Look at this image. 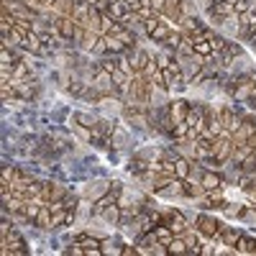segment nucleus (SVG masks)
<instances>
[{
  "label": "nucleus",
  "mask_w": 256,
  "mask_h": 256,
  "mask_svg": "<svg viewBox=\"0 0 256 256\" xmlns=\"http://www.w3.org/2000/svg\"><path fill=\"white\" fill-rule=\"evenodd\" d=\"M215 113H218V118H220V126H223V131L233 133V131L241 126V118L233 113V108H231V105H223V108H218Z\"/></svg>",
  "instance_id": "6"
},
{
  "label": "nucleus",
  "mask_w": 256,
  "mask_h": 256,
  "mask_svg": "<svg viewBox=\"0 0 256 256\" xmlns=\"http://www.w3.org/2000/svg\"><path fill=\"white\" fill-rule=\"evenodd\" d=\"M8 231H10V223H3V225H0V238L8 236Z\"/></svg>",
  "instance_id": "54"
},
{
  "label": "nucleus",
  "mask_w": 256,
  "mask_h": 256,
  "mask_svg": "<svg viewBox=\"0 0 256 256\" xmlns=\"http://www.w3.org/2000/svg\"><path fill=\"white\" fill-rule=\"evenodd\" d=\"M64 223H67V207L51 213V228H59V225H64Z\"/></svg>",
  "instance_id": "38"
},
{
  "label": "nucleus",
  "mask_w": 256,
  "mask_h": 256,
  "mask_svg": "<svg viewBox=\"0 0 256 256\" xmlns=\"http://www.w3.org/2000/svg\"><path fill=\"white\" fill-rule=\"evenodd\" d=\"M169 34H172V26L167 23V18H164V16H161V21H159V26L154 28V34H152V36H149V39H152V41H156V44H164V41H167V39H169Z\"/></svg>",
  "instance_id": "13"
},
{
  "label": "nucleus",
  "mask_w": 256,
  "mask_h": 256,
  "mask_svg": "<svg viewBox=\"0 0 256 256\" xmlns=\"http://www.w3.org/2000/svg\"><path fill=\"white\" fill-rule=\"evenodd\" d=\"M167 254H190V246H187V241L182 236H174L169 244H167Z\"/></svg>",
  "instance_id": "20"
},
{
  "label": "nucleus",
  "mask_w": 256,
  "mask_h": 256,
  "mask_svg": "<svg viewBox=\"0 0 256 256\" xmlns=\"http://www.w3.org/2000/svg\"><path fill=\"white\" fill-rule=\"evenodd\" d=\"M105 41H108V54H123V51H128V47L118 36H105Z\"/></svg>",
  "instance_id": "29"
},
{
  "label": "nucleus",
  "mask_w": 256,
  "mask_h": 256,
  "mask_svg": "<svg viewBox=\"0 0 256 256\" xmlns=\"http://www.w3.org/2000/svg\"><path fill=\"white\" fill-rule=\"evenodd\" d=\"M149 59H152V54H146V51H133V56H131V67H133V72L136 74H144V69H146V64H149Z\"/></svg>",
  "instance_id": "16"
},
{
  "label": "nucleus",
  "mask_w": 256,
  "mask_h": 256,
  "mask_svg": "<svg viewBox=\"0 0 256 256\" xmlns=\"http://www.w3.org/2000/svg\"><path fill=\"white\" fill-rule=\"evenodd\" d=\"M161 16L167 21H174L177 26L182 23V10H179V0H164V8H161Z\"/></svg>",
  "instance_id": "11"
},
{
  "label": "nucleus",
  "mask_w": 256,
  "mask_h": 256,
  "mask_svg": "<svg viewBox=\"0 0 256 256\" xmlns=\"http://www.w3.org/2000/svg\"><path fill=\"white\" fill-rule=\"evenodd\" d=\"M159 21H161V13H156V16H152V18H149V21L144 23V31H146L149 36H152V34H154V28L159 26Z\"/></svg>",
  "instance_id": "39"
},
{
  "label": "nucleus",
  "mask_w": 256,
  "mask_h": 256,
  "mask_svg": "<svg viewBox=\"0 0 256 256\" xmlns=\"http://www.w3.org/2000/svg\"><path fill=\"white\" fill-rule=\"evenodd\" d=\"M236 254H256V238L241 236L238 244H236Z\"/></svg>",
  "instance_id": "22"
},
{
  "label": "nucleus",
  "mask_w": 256,
  "mask_h": 256,
  "mask_svg": "<svg viewBox=\"0 0 256 256\" xmlns=\"http://www.w3.org/2000/svg\"><path fill=\"white\" fill-rule=\"evenodd\" d=\"M102 218L108 220V223H118L120 218H123V210H120L118 203H113V205H108V207L102 210Z\"/></svg>",
  "instance_id": "25"
},
{
  "label": "nucleus",
  "mask_w": 256,
  "mask_h": 256,
  "mask_svg": "<svg viewBox=\"0 0 256 256\" xmlns=\"http://www.w3.org/2000/svg\"><path fill=\"white\" fill-rule=\"evenodd\" d=\"M251 87H254V80H251V74H241V77H233L231 85H228V93L241 100V102H246L251 98Z\"/></svg>",
  "instance_id": "3"
},
{
  "label": "nucleus",
  "mask_w": 256,
  "mask_h": 256,
  "mask_svg": "<svg viewBox=\"0 0 256 256\" xmlns=\"http://www.w3.org/2000/svg\"><path fill=\"white\" fill-rule=\"evenodd\" d=\"M249 41H251V44H254V49H256V36H251V39H249Z\"/></svg>",
  "instance_id": "57"
},
{
  "label": "nucleus",
  "mask_w": 256,
  "mask_h": 256,
  "mask_svg": "<svg viewBox=\"0 0 256 256\" xmlns=\"http://www.w3.org/2000/svg\"><path fill=\"white\" fill-rule=\"evenodd\" d=\"M100 251H102L105 256H120V249L113 244L110 238H102V241H100Z\"/></svg>",
  "instance_id": "34"
},
{
  "label": "nucleus",
  "mask_w": 256,
  "mask_h": 256,
  "mask_svg": "<svg viewBox=\"0 0 256 256\" xmlns=\"http://www.w3.org/2000/svg\"><path fill=\"white\" fill-rule=\"evenodd\" d=\"M85 39H87V28H82V26H77V31H74V36H72V41L77 44V47H82L85 49Z\"/></svg>",
  "instance_id": "40"
},
{
  "label": "nucleus",
  "mask_w": 256,
  "mask_h": 256,
  "mask_svg": "<svg viewBox=\"0 0 256 256\" xmlns=\"http://www.w3.org/2000/svg\"><path fill=\"white\" fill-rule=\"evenodd\" d=\"M72 131L77 133V136H80L82 141H93V128H87V126L77 123V120H72Z\"/></svg>",
  "instance_id": "32"
},
{
  "label": "nucleus",
  "mask_w": 256,
  "mask_h": 256,
  "mask_svg": "<svg viewBox=\"0 0 256 256\" xmlns=\"http://www.w3.org/2000/svg\"><path fill=\"white\" fill-rule=\"evenodd\" d=\"M0 177H3L5 182H16V179L21 177V169H18V167H13V164H5V167L0 169Z\"/></svg>",
  "instance_id": "31"
},
{
  "label": "nucleus",
  "mask_w": 256,
  "mask_h": 256,
  "mask_svg": "<svg viewBox=\"0 0 256 256\" xmlns=\"http://www.w3.org/2000/svg\"><path fill=\"white\" fill-rule=\"evenodd\" d=\"M167 110H169V123H172V126H174V123H185V120H187V113H190V102L179 98V100L169 102Z\"/></svg>",
  "instance_id": "7"
},
{
  "label": "nucleus",
  "mask_w": 256,
  "mask_h": 256,
  "mask_svg": "<svg viewBox=\"0 0 256 256\" xmlns=\"http://www.w3.org/2000/svg\"><path fill=\"white\" fill-rule=\"evenodd\" d=\"M179 10H182V16H195V5H192V0H179Z\"/></svg>",
  "instance_id": "43"
},
{
  "label": "nucleus",
  "mask_w": 256,
  "mask_h": 256,
  "mask_svg": "<svg viewBox=\"0 0 256 256\" xmlns=\"http://www.w3.org/2000/svg\"><path fill=\"white\" fill-rule=\"evenodd\" d=\"M28 72H31V69H28V64L21 62V59H16V64H13V77H16V80H26Z\"/></svg>",
  "instance_id": "35"
},
{
  "label": "nucleus",
  "mask_w": 256,
  "mask_h": 256,
  "mask_svg": "<svg viewBox=\"0 0 256 256\" xmlns=\"http://www.w3.org/2000/svg\"><path fill=\"white\" fill-rule=\"evenodd\" d=\"M0 251H3L5 256H23V254H28V249H26V244H23V238L18 236V231L16 228H10L8 231V236H3V241H0Z\"/></svg>",
  "instance_id": "2"
},
{
  "label": "nucleus",
  "mask_w": 256,
  "mask_h": 256,
  "mask_svg": "<svg viewBox=\"0 0 256 256\" xmlns=\"http://www.w3.org/2000/svg\"><path fill=\"white\" fill-rule=\"evenodd\" d=\"M179 41H182V34H179V31H172V34H169V39L164 41V47H169V49H177V47H179Z\"/></svg>",
  "instance_id": "42"
},
{
  "label": "nucleus",
  "mask_w": 256,
  "mask_h": 256,
  "mask_svg": "<svg viewBox=\"0 0 256 256\" xmlns=\"http://www.w3.org/2000/svg\"><path fill=\"white\" fill-rule=\"evenodd\" d=\"M244 236L241 231H233V228H225L223 233H220V241H223V246H231V249H236V244H238V238Z\"/></svg>",
  "instance_id": "27"
},
{
  "label": "nucleus",
  "mask_w": 256,
  "mask_h": 256,
  "mask_svg": "<svg viewBox=\"0 0 256 256\" xmlns=\"http://www.w3.org/2000/svg\"><path fill=\"white\" fill-rule=\"evenodd\" d=\"M93 51H95V54H108V41H105V36L98 39V44L93 47Z\"/></svg>",
  "instance_id": "47"
},
{
  "label": "nucleus",
  "mask_w": 256,
  "mask_h": 256,
  "mask_svg": "<svg viewBox=\"0 0 256 256\" xmlns=\"http://www.w3.org/2000/svg\"><path fill=\"white\" fill-rule=\"evenodd\" d=\"M154 236H156L159 244H169V241L174 238V231L169 228L167 223H156V225H154Z\"/></svg>",
  "instance_id": "21"
},
{
  "label": "nucleus",
  "mask_w": 256,
  "mask_h": 256,
  "mask_svg": "<svg viewBox=\"0 0 256 256\" xmlns=\"http://www.w3.org/2000/svg\"><path fill=\"white\" fill-rule=\"evenodd\" d=\"M210 10H213L215 18H231V16H236V8L231 3H225V0H215Z\"/></svg>",
  "instance_id": "15"
},
{
  "label": "nucleus",
  "mask_w": 256,
  "mask_h": 256,
  "mask_svg": "<svg viewBox=\"0 0 256 256\" xmlns=\"http://www.w3.org/2000/svg\"><path fill=\"white\" fill-rule=\"evenodd\" d=\"M233 8H236V16H241V13H249L254 5H251V0H236Z\"/></svg>",
  "instance_id": "41"
},
{
  "label": "nucleus",
  "mask_w": 256,
  "mask_h": 256,
  "mask_svg": "<svg viewBox=\"0 0 256 256\" xmlns=\"http://www.w3.org/2000/svg\"><path fill=\"white\" fill-rule=\"evenodd\" d=\"M67 195V190L59 185V182H41V198L47 203H54V200H62Z\"/></svg>",
  "instance_id": "9"
},
{
  "label": "nucleus",
  "mask_w": 256,
  "mask_h": 256,
  "mask_svg": "<svg viewBox=\"0 0 256 256\" xmlns=\"http://www.w3.org/2000/svg\"><path fill=\"white\" fill-rule=\"evenodd\" d=\"M108 192H110V182H108V179H95V182L87 185V192H85V195H87V200L95 203V200L102 198V195H108Z\"/></svg>",
  "instance_id": "10"
},
{
  "label": "nucleus",
  "mask_w": 256,
  "mask_h": 256,
  "mask_svg": "<svg viewBox=\"0 0 256 256\" xmlns=\"http://www.w3.org/2000/svg\"><path fill=\"white\" fill-rule=\"evenodd\" d=\"M200 182H203V187L210 192V190H218V187H223V179L215 174V172H205L203 177H200Z\"/></svg>",
  "instance_id": "23"
},
{
  "label": "nucleus",
  "mask_w": 256,
  "mask_h": 256,
  "mask_svg": "<svg viewBox=\"0 0 256 256\" xmlns=\"http://www.w3.org/2000/svg\"><path fill=\"white\" fill-rule=\"evenodd\" d=\"M231 152H233V141H231V133L223 131L220 136L213 139V161L215 167H220V164H225L231 159Z\"/></svg>",
  "instance_id": "1"
},
{
  "label": "nucleus",
  "mask_w": 256,
  "mask_h": 256,
  "mask_svg": "<svg viewBox=\"0 0 256 256\" xmlns=\"http://www.w3.org/2000/svg\"><path fill=\"white\" fill-rule=\"evenodd\" d=\"M62 203H64V207L67 210H77V195H64V198H62Z\"/></svg>",
  "instance_id": "45"
},
{
  "label": "nucleus",
  "mask_w": 256,
  "mask_h": 256,
  "mask_svg": "<svg viewBox=\"0 0 256 256\" xmlns=\"http://www.w3.org/2000/svg\"><path fill=\"white\" fill-rule=\"evenodd\" d=\"M26 36H28V34H23L21 28L13 26V31H10L8 36H3V47H5V49H8V47H23Z\"/></svg>",
  "instance_id": "18"
},
{
  "label": "nucleus",
  "mask_w": 256,
  "mask_h": 256,
  "mask_svg": "<svg viewBox=\"0 0 256 256\" xmlns=\"http://www.w3.org/2000/svg\"><path fill=\"white\" fill-rule=\"evenodd\" d=\"M100 69H105V72H115L118 69V59H102V62H100Z\"/></svg>",
  "instance_id": "44"
},
{
  "label": "nucleus",
  "mask_w": 256,
  "mask_h": 256,
  "mask_svg": "<svg viewBox=\"0 0 256 256\" xmlns=\"http://www.w3.org/2000/svg\"><path fill=\"white\" fill-rule=\"evenodd\" d=\"M149 167H152V161H146L144 156H133L131 164H128V169L133 174H144V172H149Z\"/></svg>",
  "instance_id": "28"
},
{
  "label": "nucleus",
  "mask_w": 256,
  "mask_h": 256,
  "mask_svg": "<svg viewBox=\"0 0 256 256\" xmlns=\"http://www.w3.org/2000/svg\"><path fill=\"white\" fill-rule=\"evenodd\" d=\"M225 44H228V41L220 39V36H213V39H210V47H213V51H218V54L225 49Z\"/></svg>",
  "instance_id": "46"
},
{
  "label": "nucleus",
  "mask_w": 256,
  "mask_h": 256,
  "mask_svg": "<svg viewBox=\"0 0 256 256\" xmlns=\"http://www.w3.org/2000/svg\"><path fill=\"white\" fill-rule=\"evenodd\" d=\"M23 49L34 51V54H44V41H41V34H36V31L28 34V36H26V41H23Z\"/></svg>",
  "instance_id": "17"
},
{
  "label": "nucleus",
  "mask_w": 256,
  "mask_h": 256,
  "mask_svg": "<svg viewBox=\"0 0 256 256\" xmlns=\"http://www.w3.org/2000/svg\"><path fill=\"white\" fill-rule=\"evenodd\" d=\"M190 161L187 159H182V156H174V174H177V179H187L190 177Z\"/></svg>",
  "instance_id": "24"
},
{
  "label": "nucleus",
  "mask_w": 256,
  "mask_h": 256,
  "mask_svg": "<svg viewBox=\"0 0 256 256\" xmlns=\"http://www.w3.org/2000/svg\"><path fill=\"white\" fill-rule=\"evenodd\" d=\"M249 105H251V108H256V98H251V100H246Z\"/></svg>",
  "instance_id": "56"
},
{
  "label": "nucleus",
  "mask_w": 256,
  "mask_h": 256,
  "mask_svg": "<svg viewBox=\"0 0 256 256\" xmlns=\"http://www.w3.org/2000/svg\"><path fill=\"white\" fill-rule=\"evenodd\" d=\"M136 254H139L136 246H123V249H120V256H136Z\"/></svg>",
  "instance_id": "52"
},
{
  "label": "nucleus",
  "mask_w": 256,
  "mask_h": 256,
  "mask_svg": "<svg viewBox=\"0 0 256 256\" xmlns=\"http://www.w3.org/2000/svg\"><path fill=\"white\" fill-rule=\"evenodd\" d=\"M51 26H56V31L62 34L64 39H72L74 31H77V23H74L72 16H54V18H51Z\"/></svg>",
  "instance_id": "8"
},
{
  "label": "nucleus",
  "mask_w": 256,
  "mask_h": 256,
  "mask_svg": "<svg viewBox=\"0 0 256 256\" xmlns=\"http://www.w3.org/2000/svg\"><path fill=\"white\" fill-rule=\"evenodd\" d=\"M85 3H87V5H98V3H100V0H85Z\"/></svg>",
  "instance_id": "55"
},
{
  "label": "nucleus",
  "mask_w": 256,
  "mask_h": 256,
  "mask_svg": "<svg viewBox=\"0 0 256 256\" xmlns=\"http://www.w3.org/2000/svg\"><path fill=\"white\" fill-rule=\"evenodd\" d=\"M220 225L223 223H218L210 215H198V231L203 236H207V238H213V241H218V236H220Z\"/></svg>",
  "instance_id": "5"
},
{
  "label": "nucleus",
  "mask_w": 256,
  "mask_h": 256,
  "mask_svg": "<svg viewBox=\"0 0 256 256\" xmlns=\"http://www.w3.org/2000/svg\"><path fill=\"white\" fill-rule=\"evenodd\" d=\"M34 225H39V228H51V210H49V205H44V207L39 210Z\"/></svg>",
  "instance_id": "26"
},
{
  "label": "nucleus",
  "mask_w": 256,
  "mask_h": 256,
  "mask_svg": "<svg viewBox=\"0 0 256 256\" xmlns=\"http://www.w3.org/2000/svg\"><path fill=\"white\" fill-rule=\"evenodd\" d=\"M192 49H195V54H200V56H210V54H213V47H210L207 39H195L192 41Z\"/></svg>",
  "instance_id": "30"
},
{
  "label": "nucleus",
  "mask_w": 256,
  "mask_h": 256,
  "mask_svg": "<svg viewBox=\"0 0 256 256\" xmlns=\"http://www.w3.org/2000/svg\"><path fill=\"white\" fill-rule=\"evenodd\" d=\"M0 77L10 80V77H13V64H0Z\"/></svg>",
  "instance_id": "51"
},
{
  "label": "nucleus",
  "mask_w": 256,
  "mask_h": 256,
  "mask_svg": "<svg viewBox=\"0 0 256 256\" xmlns=\"http://www.w3.org/2000/svg\"><path fill=\"white\" fill-rule=\"evenodd\" d=\"M251 80H254V82H256V69H254V72H251Z\"/></svg>",
  "instance_id": "58"
},
{
  "label": "nucleus",
  "mask_w": 256,
  "mask_h": 256,
  "mask_svg": "<svg viewBox=\"0 0 256 256\" xmlns=\"http://www.w3.org/2000/svg\"><path fill=\"white\" fill-rule=\"evenodd\" d=\"M105 13H110V16H113L115 21H120V18L126 16V13H131V8H128V3H126V0H113V3H110V8L105 10Z\"/></svg>",
  "instance_id": "19"
},
{
  "label": "nucleus",
  "mask_w": 256,
  "mask_h": 256,
  "mask_svg": "<svg viewBox=\"0 0 256 256\" xmlns=\"http://www.w3.org/2000/svg\"><path fill=\"white\" fill-rule=\"evenodd\" d=\"M161 223H167L174 231V236H182L187 231V220H185V215L179 213V210H167V213L161 215Z\"/></svg>",
  "instance_id": "4"
},
{
  "label": "nucleus",
  "mask_w": 256,
  "mask_h": 256,
  "mask_svg": "<svg viewBox=\"0 0 256 256\" xmlns=\"http://www.w3.org/2000/svg\"><path fill=\"white\" fill-rule=\"evenodd\" d=\"M241 190H244V195L251 203H256V182H251V179H241Z\"/></svg>",
  "instance_id": "36"
},
{
  "label": "nucleus",
  "mask_w": 256,
  "mask_h": 256,
  "mask_svg": "<svg viewBox=\"0 0 256 256\" xmlns=\"http://www.w3.org/2000/svg\"><path fill=\"white\" fill-rule=\"evenodd\" d=\"M0 64H16V59H13V56L8 54V49H5V47L0 49Z\"/></svg>",
  "instance_id": "50"
},
{
  "label": "nucleus",
  "mask_w": 256,
  "mask_h": 256,
  "mask_svg": "<svg viewBox=\"0 0 256 256\" xmlns=\"http://www.w3.org/2000/svg\"><path fill=\"white\" fill-rule=\"evenodd\" d=\"M223 210H225V213H228L231 218H238V215H241V210H244V205H228V203H225V207H223Z\"/></svg>",
  "instance_id": "48"
},
{
  "label": "nucleus",
  "mask_w": 256,
  "mask_h": 256,
  "mask_svg": "<svg viewBox=\"0 0 256 256\" xmlns=\"http://www.w3.org/2000/svg\"><path fill=\"white\" fill-rule=\"evenodd\" d=\"M182 238L187 241V246H190V254H200V249H203V246H200L198 236H195L192 231H185V233H182Z\"/></svg>",
  "instance_id": "33"
},
{
  "label": "nucleus",
  "mask_w": 256,
  "mask_h": 256,
  "mask_svg": "<svg viewBox=\"0 0 256 256\" xmlns=\"http://www.w3.org/2000/svg\"><path fill=\"white\" fill-rule=\"evenodd\" d=\"M74 244H82V246H85V254H87V256H100V254H102V251H100V241L90 238L87 233H80L77 238H74Z\"/></svg>",
  "instance_id": "12"
},
{
  "label": "nucleus",
  "mask_w": 256,
  "mask_h": 256,
  "mask_svg": "<svg viewBox=\"0 0 256 256\" xmlns=\"http://www.w3.org/2000/svg\"><path fill=\"white\" fill-rule=\"evenodd\" d=\"M126 3H128V8H131V10H139L144 3H149V0H126Z\"/></svg>",
  "instance_id": "53"
},
{
  "label": "nucleus",
  "mask_w": 256,
  "mask_h": 256,
  "mask_svg": "<svg viewBox=\"0 0 256 256\" xmlns=\"http://www.w3.org/2000/svg\"><path fill=\"white\" fill-rule=\"evenodd\" d=\"M238 218H244V220H249V223H256V207H254V210L244 207V210H241V215H238Z\"/></svg>",
  "instance_id": "49"
},
{
  "label": "nucleus",
  "mask_w": 256,
  "mask_h": 256,
  "mask_svg": "<svg viewBox=\"0 0 256 256\" xmlns=\"http://www.w3.org/2000/svg\"><path fill=\"white\" fill-rule=\"evenodd\" d=\"M77 3H80V0H56L51 13H54V16H72L74 8H77Z\"/></svg>",
  "instance_id": "14"
},
{
  "label": "nucleus",
  "mask_w": 256,
  "mask_h": 256,
  "mask_svg": "<svg viewBox=\"0 0 256 256\" xmlns=\"http://www.w3.org/2000/svg\"><path fill=\"white\" fill-rule=\"evenodd\" d=\"M72 120H77V123H82V126H87V128H93V131H95V126H98V120H95V118H90L87 113H77Z\"/></svg>",
  "instance_id": "37"
}]
</instances>
